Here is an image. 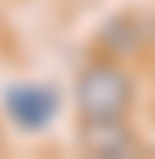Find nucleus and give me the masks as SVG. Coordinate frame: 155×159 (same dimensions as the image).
Segmentation results:
<instances>
[{
	"mask_svg": "<svg viewBox=\"0 0 155 159\" xmlns=\"http://www.w3.org/2000/svg\"><path fill=\"white\" fill-rule=\"evenodd\" d=\"M71 105L80 121H117L130 117L139 105V80L122 59L97 55L80 67L71 84Z\"/></svg>",
	"mask_w": 155,
	"mask_h": 159,
	"instance_id": "nucleus-1",
	"label": "nucleus"
},
{
	"mask_svg": "<svg viewBox=\"0 0 155 159\" xmlns=\"http://www.w3.org/2000/svg\"><path fill=\"white\" fill-rule=\"evenodd\" d=\"M75 143H80L84 155H97V159L143 155V138H139V130L130 126V117H117V121H80Z\"/></svg>",
	"mask_w": 155,
	"mask_h": 159,
	"instance_id": "nucleus-3",
	"label": "nucleus"
},
{
	"mask_svg": "<svg viewBox=\"0 0 155 159\" xmlns=\"http://www.w3.org/2000/svg\"><path fill=\"white\" fill-rule=\"evenodd\" d=\"M4 117L13 121L21 134H46L59 121V109H63V96H59L55 84L46 80H17V84L4 88Z\"/></svg>",
	"mask_w": 155,
	"mask_h": 159,
	"instance_id": "nucleus-2",
	"label": "nucleus"
},
{
	"mask_svg": "<svg viewBox=\"0 0 155 159\" xmlns=\"http://www.w3.org/2000/svg\"><path fill=\"white\" fill-rule=\"evenodd\" d=\"M143 50H147V25H143L134 13L113 17V21L101 30V55L126 63V59H139Z\"/></svg>",
	"mask_w": 155,
	"mask_h": 159,
	"instance_id": "nucleus-4",
	"label": "nucleus"
}]
</instances>
